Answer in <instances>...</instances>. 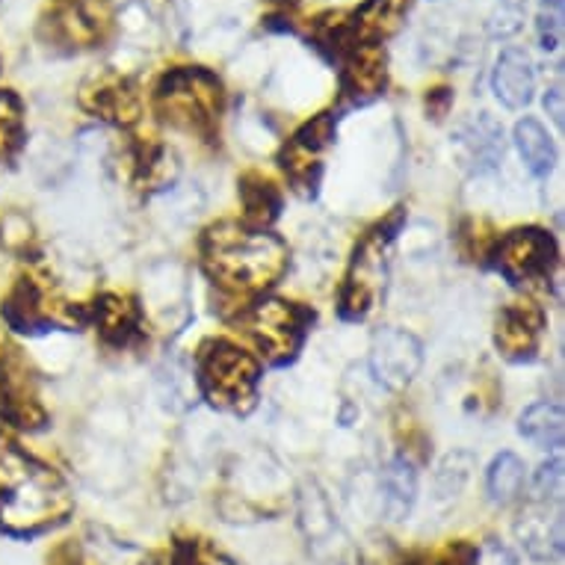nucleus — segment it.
Listing matches in <instances>:
<instances>
[{
  "label": "nucleus",
  "instance_id": "f257e3e1",
  "mask_svg": "<svg viewBox=\"0 0 565 565\" xmlns=\"http://www.w3.org/2000/svg\"><path fill=\"white\" fill-rule=\"evenodd\" d=\"M72 494L60 473L24 454L12 438L0 436V530L12 536H36L63 524Z\"/></svg>",
  "mask_w": 565,
  "mask_h": 565
},
{
  "label": "nucleus",
  "instance_id": "f03ea898",
  "mask_svg": "<svg viewBox=\"0 0 565 565\" xmlns=\"http://www.w3.org/2000/svg\"><path fill=\"white\" fill-rule=\"evenodd\" d=\"M204 273L228 294H260L288 267V249L276 234L237 223L214 225L202 241Z\"/></svg>",
  "mask_w": 565,
  "mask_h": 565
},
{
  "label": "nucleus",
  "instance_id": "7ed1b4c3",
  "mask_svg": "<svg viewBox=\"0 0 565 565\" xmlns=\"http://www.w3.org/2000/svg\"><path fill=\"white\" fill-rule=\"evenodd\" d=\"M154 104L172 128L211 137L223 110V86L204 68H175L158 84Z\"/></svg>",
  "mask_w": 565,
  "mask_h": 565
},
{
  "label": "nucleus",
  "instance_id": "20e7f679",
  "mask_svg": "<svg viewBox=\"0 0 565 565\" xmlns=\"http://www.w3.org/2000/svg\"><path fill=\"white\" fill-rule=\"evenodd\" d=\"M260 371L249 352L228 341H211L199 355V388L204 399L225 412H249L258 397Z\"/></svg>",
  "mask_w": 565,
  "mask_h": 565
},
{
  "label": "nucleus",
  "instance_id": "39448f33",
  "mask_svg": "<svg viewBox=\"0 0 565 565\" xmlns=\"http://www.w3.org/2000/svg\"><path fill=\"white\" fill-rule=\"evenodd\" d=\"M397 223L399 216H394L391 223L380 225L355 249V258H352L350 276H347L341 297V315L347 320H362V317H367L373 311V306H376V299L382 297L385 276H388V243L394 237Z\"/></svg>",
  "mask_w": 565,
  "mask_h": 565
},
{
  "label": "nucleus",
  "instance_id": "423d86ee",
  "mask_svg": "<svg viewBox=\"0 0 565 565\" xmlns=\"http://www.w3.org/2000/svg\"><path fill=\"white\" fill-rule=\"evenodd\" d=\"M308 315L285 299H260L241 317L243 332L258 343L269 364H285L297 355Z\"/></svg>",
  "mask_w": 565,
  "mask_h": 565
},
{
  "label": "nucleus",
  "instance_id": "0eeeda50",
  "mask_svg": "<svg viewBox=\"0 0 565 565\" xmlns=\"http://www.w3.org/2000/svg\"><path fill=\"white\" fill-rule=\"evenodd\" d=\"M0 415L24 429L42 427L45 408L39 406L36 380L12 343L0 341Z\"/></svg>",
  "mask_w": 565,
  "mask_h": 565
},
{
  "label": "nucleus",
  "instance_id": "6e6552de",
  "mask_svg": "<svg viewBox=\"0 0 565 565\" xmlns=\"http://www.w3.org/2000/svg\"><path fill=\"white\" fill-rule=\"evenodd\" d=\"M3 315L19 332H42L51 326L77 323L75 308H68V302H63L54 288L42 285L39 278H21L19 288L12 290V297L3 306Z\"/></svg>",
  "mask_w": 565,
  "mask_h": 565
},
{
  "label": "nucleus",
  "instance_id": "1a4fd4ad",
  "mask_svg": "<svg viewBox=\"0 0 565 565\" xmlns=\"http://www.w3.org/2000/svg\"><path fill=\"white\" fill-rule=\"evenodd\" d=\"M424 364V350L415 334L403 329H382L371 343V371L385 388H406Z\"/></svg>",
  "mask_w": 565,
  "mask_h": 565
},
{
  "label": "nucleus",
  "instance_id": "9d476101",
  "mask_svg": "<svg viewBox=\"0 0 565 565\" xmlns=\"http://www.w3.org/2000/svg\"><path fill=\"white\" fill-rule=\"evenodd\" d=\"M556 258L554 241L539 228H521L512 232L498 249V267L510 281H533L551 273Z\"/></svg>",
  "mask_w": 565,
  "mask_h": 565
},
{
  "label": "nucleus",
  "instance_id": "9b49d317",
  "mask_svg": "<svg viewBox=\"0 0 565 565\" xmlns=\"http://www.w3.org/2000/svg\"><path fill=\"white\" fill-rule=\"evenodd\" d=\"M81 104L95 116H102L104 121L119 125V128H128L139 119L137 93L116 72H102V75L89 77L81 89Z\"/></svg>",
  "mask_w": 565,
  "mask_h": 565
},
{
  "label": "nucleus",
  "instance_id": "f8f14e48",
  "mask_svg": "<svg viewBox=\"0 0 565 565\" xmlns=\"http://www.w3.org/2000/svg\"><path fill=\"white\" fill-rule=\"evenodd\" d=\"M332 139V119L323 116V119L311 121L308 128H302L297 137L290 139L288 149L281 154V163H285V172L294 181L297 190L302 193H311L320 178V158H323V149Z\"/></svg>",
  "mask_w": 565,
  "mask_h": 565
},
{
  "label": "nucleus",
  "instance_id": "ddd939ff",
  "mask_svg": "<svg viewBox=\"0 0 565 565\" xmlns=\"http://www.w3.org/2000/svg\"><path fill=\"white\" fill-rule=\"evenodd\" d=\"M515 533H519L521 545L530 556L547 559V563L556 559L563 554V510H559V503L551 510V501L539 498V503L524 510L521 521L515 524Z\"/></svg>",
  "mask_w": 565,
  "mask_h": 565
},
{
  "label": "nucleus",
  "instance_id": "4468645a",
  "mask_svg": "<svg viewBox=\"0 0 565 565\" xmlns=\"http://www.w3.org/2000/svg\"><path fill=\"white\" fill-rule=\"evenodd\" d=\"M542 326H545V317L533 302H515V306L503 308L501 320H498V332H494V341H498V350L507 355V359H530L536 352V343L542 338Z\"/></svg>",
  "mask_w": 565,
  "mask_h": 565
},
{
  "label": "nucleus",
  "instance_id": "2eb2a0df",
  "mask_svg": "<svg viewBox=\"0 0 565 565\" xmlns=\"http://www.w3.org/2000/svg\"><path fill=\"white\" fill-rule=\"evenodd\" d=\"M51 28L65 45H93L107 28V0H65L51 15Z\"/></svg>",
  "mask_w": 565,
  "mask_h": 565
},
{
  "label": "nucleus",
  "instance_id": "dca6fc26",
  "mask_svg": "<svg viewBox=\"0 0 565 565\" xmlns=\"http://www.w3.org/2000/svg\"><path fill=\"white\" fill-rule=\"evenodd\" d=\"M388 77V56L380 42H362L350 51L347 68H343V93L355 102H367L385 89Z\"/></svg>",
  "mask_w": 565,
  "mask_h": 565
},
{
  "label": "nucleus",
  "instance_id": "f3484780",
  "mask_svg": "<svg viewBox=\"0 0 565 565\" xmlns=\"http://www.w3.org/2000/svg\"><path fill=\"white\" fill-rule=\"evenodd\" d=\"M491 86H494L498 102L507 104L510 110L527 107L530 98H533V89H536V72H533L530 56L519 47H507L498 65H494Z\"/></svg>",
  "mask_w": 565,
  "mask_h": 565
},
{
  "label": "nucleus",
  "instance_id": "a211bd4d",
  "mask_svg": "<svg viewBox=\"0 0 565 565\" xmlns=\"http://www.w3.org/2000/svg\"><path fill=\"white\" fill-rule=\"evenodd\" d=\"M408 7L412 0H367L362 10L352 15V36H359L362 42L391 36L406 19Z\"/></svg>",
  "mask_w": 565,
  "mask_h": 565
},
{
  "label": "nucleus",
  "instance_id": "6ab92c4d",
  "mask_svg": "<svg viewBox=\"0 0 565 565\" xmlns=\"http://www.w3.org/2000/svg\"><path fill=\"white\" fill-rule=\"evenodd\" d=\"M417 498L415 468L406 459H394L382 471V512L388 521H403Z\"/></svg>",
  "mask_w": 565,
  "mask_h": 565
},
{
  "label": "nucleus",
  "instance_id": "aec40b11",
  "mask_svg": "<svg viewBox=\"0 0 565 565\" xmlns=\"http://www.w3.org/2000/svg\"><path fill=\"white\" fill-rule=\"evenodd\" d=\"M95 317H98L102 338L113 347H128L139 338V311L128 297H116V294L104 297Z\"/></svg>",
  "mask_w": 565,
  "mask_h": 565
},
{
  "label": "nucleus",
  "instance_id": "412c9836",
  "mask_svg": "<svg viewBox=\"0 0 565 565\" xmlns=\"http://www.w3.org/2000/svg\"><path fill=\"white\" fill-rule=\"evenodd\" d=\"M563 408L554 406V403H536L521 415L519 433L533 445L556 450L563 445Z\"/></svg>",
  "mask_w": 565,
  "mask_h": 565
},
{
  "label": "nucleus",
  "instance_id": "4be33fe9",
  "mask_svg": "<svg viewBox=\"0 0 565 565\" xmlns=\"http://www.w3.org/2000/svg\"><path fill=\"white\" fill-rule=\"evenodd\" d=\"M515 146L521 158L527 163L533 175H547L554 167V142L547 137V130L536 119H524L515 125Z\"/></svg>",
  "mask_w": 565,
  "mask_h": 565
},
{
  "label": "nucleus",
  "instance_id": "5701e85b",
  "mask_svg": "<svg viewBox=\"0 0 565 565\" xmlns=\"http://www.w3.org/2000/svg\"><path fill=\"white\" fill-rule=\"evenodd\" d=\"M462 142L480 167H494L503 154V130L486 113L465 125Z\"/></svg>",
  "mask_w": 565,
  "mask_h": 565
},
{
  "label": "nucleus",
  "instance_id": "b1692460",
  "mask_svg": "<svg viewBox=\"0 0 565 565\" xmlns=\"http://www.w3.org/2000/svg\"><path fill=\"white\" fill-rule=\"evenodd\" d=\"M524 462L515 454H501L489 468V494L491 501L510 503L524 489Z\"/></svg>",
  "mask_w": 565,
  "mask_h": 565
},
{
  "label": "nucleus",
  "instance_id": "393cba45",
  "mask_svg": "<svg viewBox=\"0 0 565 565\" xmlns=\"http://www.w3.org/2000/svg\"><path fill=\"white\" fill-rule=\"evenodd\" d=\"M243 204H246V216L249 223H255L258 228L269 225L278 214V193L273 190L269 181H260V178H246L243 181Z\"/></svg>",
  "mask_w": 565,
  "mask_h": 565
},
{
  "label": "nucleus",
  "instance_id": "a878e982",
  "mask_svg": "<svg viewBox=\"0 0 565 565\" xmlns=\"http://www.w3.org/2000/svg\"><path fill=\"white\" fill-rule=\"evenodd\" d=\"M24 119H21V102L7 89H0V160H10L21 146Z\"/></svg>",
  "mask_w": 565,
  "mask_h": 565
},
{
  "label": "nucleus",
  "instance_id": "bb28decb",
  "mask_svg": "<svg viewBox=\"0 0 565 565\" xmlns=\"http://www.w3.org/2000/svg\"><path fill=\"white\" fill-rule=\"evenodd\" d=\"M178 167L172 163V154L167 149H146L139 154L137 163V181L146 190H160L175 178Z\"/></svg>",
  "mask_w": 565,
  "mask_h": 565
},
{
  "label": "nucleus",
  "instance_id": "cd10ccee",
  "mask_svg": "<svg viewBox=\"0 0 565 565\" xmlns=\"http://www.w3.org/2000/svg\"><path fill=\"white\" fill-rule=\"evenodd\" d=\"M533 491L542 501H559V494H563V459L559 456L539 468Z\"/></svg>",
  "mask_w": 565,
  "mask_h": 565
},
{
  "label": "nucleus",
  "instance_id": "c85d7f7f",
  "mask_svg": "<svg viewBox=\"0 0 565 565\" xmlns=\"http://www.w3.org/2000/svg\"><path fill=\"white\" fill-rule=\"evenodd\" d=\"M539 42L545 51H556L563 45V10H551L545 7L539 15Z\"/></svg>",
  "mask_w": 565,
  "mask_h": 565
},
{
  "label": "nucleus",
  "instance_id": "c756f323",
  "mask_svg": "<svg viewBox=\"0 0 565 565\" xmlns=\"http://www.w3.org/2000/svg\"><path fill=\"white\" fill-rule=\"evenodd\" d=\"M175 565H234L228 559H223L220 554H211V551H199L195 545H181L178 547Z\"/></svg>",
  "mask_w": 565,
  "mask_h": 565
},
{
  "label": "nucleus",
  "instance_id": "7c9ffc66",
  "mask_svg": "<svg viewBox=\"0 0 565 565\" xmlns=\"http://www.w3.org/2000/svg\"><path fill=\"white\" fill-rule=\"evenodd\" d=\"M545 107H547V113H551V119H554L556 125L563 128L565 113H563V89H559V86H554V89L545 95Z\"/></svg>",
  "mask_w": 565,
  "mask_h": 565
},
{
  "label": "nucleus",
  "instance_id": "2f4dec72",
  "mask_svg": "<svg viewBox=\"0 0 565 565\" xmlns=\"http://www.w3.org/2000/svg\"><path fill=\"white\" fill-rule=\"evenodd\" d=\"M441 565H477V551L468 545H459L454 547L450 554H447V559Z\"/></svg>",
  "mask_w": 565,
  "mask_h": 565
},
{
  "label": "nucleus",
  "instance_id": "473e14b6",
  "mask_svg": "<svg viewBox=\"0 0 565 565\" xmlns=\"http://www.w3.org/2000/svg\"><path fill=\"white\" fill-rule=\"evenodd\" d=\"M545 7H551V10H563V0H542Z\"/></svg>",
  "mask_w": 565,
  "mask_h": 565
}]
</instances>
